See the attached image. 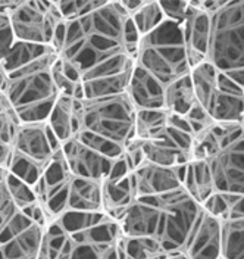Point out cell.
I'll return each mask as SVG.
<instances>
[{
	"instance_id": "obj_1",
	"label": "cell",
	"mask_w": 244,
	"mask_h": 259,
	"mask_svg": "<svg viewBox=\"0 0 244 259\" xmlns=\"http://www.w3.org/2000/svg\"><path fill=\"white\" fill-rule=\"evenodd\" d=\"M128 18L130 15L119 2L108 0L90 15L66 21L65 43L59 56L75 62L84 75L116 55L128 53L124 41V28Z\"/></svg>"
},
{
	"instance_id": "obj_2",
	"label": "cell",
	"mask_w": 244,
	"mask_h": 259,
	"mask_svg": "<svg viewBox=\"0 0 244 259\" xmlns=\"http://www.w3.org/2000/svg\"><path fill=\"white\" fill-rule=\"evenodd\" d=\"M58 53L49 50L28 65L9 72L5 95L21 122H44L59 97L52 77V66Z\"/></svg>"
},
{
	"instance_id": "obj_3",
	"label": "cell",
	"mask_w": 244,
	"mask_h": 259,
	"mask_svg": "<svg viewBox=\"0 0 244 259\" xmlns=\"http://www.w3.org/2000/svg\"><path fill=\"white\" fill-rule=\"evenodd\" d=\"M135 65L163 85L190 74L182 27L165 19L155 31L141 37Z\"/></svg>"
},
{
	"instance_id": "obj_4",
	"label": "cell",
	"mask_w": 244,
	"mask_h": 259,
	"mask_svg": "<svg viewBox=\"0 0 244 259\" xmlns=\"http://www.w3.org/2000/svg\"><path fill=\"white\" fill-rule=\"evenodd\" d=\"M208 61L219 72H244V0L225 2L212 15Z\"/></svg>"
},
{
	"instance_id": "obj_5",
	"label": "cell",
	"mask_w": 244,
	"mask_h": 259,
	"mask_svg": "<svg viewBox=\"0 0 244 259\" xmlns=\"http://www.w3.org/2000/svg\"><path fill=\"white\" fill-rule=\"evenodd\" d=\"M135 111L137 109L127 93L85 99L81 102L80 133L88 131L125 147L132 139H135Z\"/></svg>"
},
{
	"instance_id": "obj_6",
	"label": "cell",
	"mask_w": 244,
	"mask_h": 259,
	"mask_svg": "<svg viewBox=\"0 0 244 259\" xmlns=\"http://www.w3.org/2000/svg\"><path fill=\"white\" fill-rule=\"evenodd\" d=\"M152 197L161 209V220L155 237L165 252L184 250L203 210L202 205L182 187Z\"/></svg>"
},
{
	"instance_id": "obj_7",
	"label": "cell",
	"mask_w": 244,
	"mask_h": 259,
	"mask_svg": "<svg viewBox=\"0 0 244 259\" xmlns=\"http://www.w3.org/2000/svg\"><path fill=\"white\" fill-rule=\"evenodd\" d=\"M17 41L50 48L56 27L65 21L56 2L19 0L9 15Z\"/></svg>"
},
{
	"instance_id": "obj_8",
	"label": "cell",
	"mask_w": 244,
	"mask_h": 259,
	"mask_svg": "<svg viewBox=\"0 0 244 259\" xmlns=\"http://www.w3.org/2000/svg\"><path fill=\"white\" fill-rule=\"evenodd\" d=\"M215 192L244 196V136L209 159Z\"/></svg>"
},
{
	"instance_id": "obj_9",
	"label": "cell",
	"mask_w": 244,
	"mask_h": 259,
	"mask_svg": "<svg viewBox=\"0 0 244 259\" xmlns=\"http://www.w3.org/2000/svg\"><path fill=\"white\" fill-rule=\"evenodd\" d=\"M62 147L47 122H21L18 127L12 152L46 168L53 155Z\"/></svg>"
},
{
	"instance_id": "obj_10",
	"label": "cell",
	"mask_w": 244,
	"mask_h": 259,
	"mask_svg": "<svg viewBox=\"0 0 244 259\" xmlns=\"http://www.w3.org/2000/svg\"><path fill=\"white\" fill-rule=\"evenodd\" d=\"M181 27L185 41L187 59L191 69L208 61L212 35V14L203 11L197 2H190L185 21Z\"/></svg>"
},
{
	"instance_id": "obj_11",
	"label": "cell",
	"mask_w": 244,
	"mask_h": 259,
	"mask_svg": "<svg viewBox=\"0 0 244 259\" xmlns=\"http://www.w3.org/2000/svg\"><path fill=\"white\" fill-rule=\"evenodd\" d=\"M62 152L71 174L85 180L103 181L111 172L115 161L84 145L77 137L65 142L62 145Z\"/></svg>"
},
{
	"instance_id": "obj_12",
	"label": "cell",
	"mask_w": 244,
	"mask_h": 259,
	"mask_svg": "<svg viewBox=\"0 0 244 259\" xmlns=\"http://www.w3.org/2000/svg\"><path fill=\"white\" fill-rule=\"evenodd\" d=\"M161 220V209L152 196L138 197L115 220L122 237H155Z\"/></svg>"
},
{
	"instance_id": "obj_13",
	"label": "cell",
	"mask_w": 244,
	"mask_h": 259,
	"mask_svg": "<svg viewBox=\"0 0 244 259\" xmlns=\"http://www.w3.org/2000/svg\"><path fill=\"white\" fill-rule=\"evenodd\" d=\"M182 252L188 259H222V221L202 210Z\"/></svg>"
},
{
	"instance_id": "obj_14",
	"label": "cell",
	"mask_w": 244,
	"mask_h": 259,
	"mask_svg": "<svg viewBox=\"0 0 244 259\" xmlns=\"http://www.w3.org/2000/svg\"><path fill=\"white\" fill-rule=\"evenodd\" d=\"M132 183L137 199L169 193L182 187L178 166L165 168L150 162H144L132 171Z\"/></svg>"
},
{
	"instance_id": "obj_15",
	"label": "cell",
	"mask_w": 244,
	"mask_h": 259,
	"mask_svg": "<svg viewBox=\"0 0 244 259\" xmlns=\"http://www.w3.org/2000/svg\"><path fill=\"white\" fill-rule=\"evenodd\" d=\"M81 102L74 97L59 96L52 108L46 122L61 145L77 137L81 130Z\"/></svg>"
},
{
	"instance_id": "obj_16",
	"label": "cell",
	"mask_w": 244,
	"mask_h": 259,
	"mask_svg": "<svg viewBox=\"0 0 244 259\" xmlns=\"http://www.w3.org/2000/svg\"><path fill=\"white\" fill-rule=\"evenodd\" d=\"M127 95L135 109H162L165 85L134 64Z\"/></svg>"
},
{
	"instance_id": "obj_17",
	"label": "cell",
	"mask_w": 244,
	"mask_h": 259,
	"mask_svg": "<svg viewBox=\"0 0 244 259\" xmlns=\"http://www.w3.org/2000/svg\"><path fill=\"white\" fill-rule=\"evenodd\" d=\"M44 227L33 223L11 240L0 244V259H38Z\"/></svg>"
},
{
	"instance_id": "obj_18",
	"label": "cell",
	"mask_w": 244,
	"mask_h": 259,
	"mask_svg": "<svg viewBox=\"0 0 244 259\" xmlns=\"http://www.w3.org/2000/svg\"><path fill=\"white\" fill-rule=\"evenodd\" d=\"M100 212L103 210V187L102 181L74 177L69 183L68 209Z\"/></svg>"
},
{
	"instance_id": "obj_19",
	"label": "cell",
	"mask_w": 244,
	"mask_h": 259,
	"mask_svg": "<svg viewBox=\"0 0 244 259\" xmlns=\"http://www.w3.org/2000/svg\"><path fill=\"white\" fill-rule=\"evenodd\" d=\"M103 187V212L108 213L112 220H116L121 212L131 205L137 196L132 183V172L122 178L111 180L106 178L102 181Z\"/></svg>"
},
{
	"instance_id": "obj_20",
	"label": "cell",
	"mask_w": 244,
	"mask_h": 259,
	"mask_svg": "<svg viewBox=\"0 0 244 259\" xmlns=\"http://www.w3.org/2000/svg\"><path fill=\"white\" fill-rule=\"evenodd\" d=\"M197 103L190 74L165 85L163 109L168 113L185 116Z\"/></svg>"
},
{
	"instance_id": "obj_21",
	"label": "cell",
	"mask_w": 244,
	"mask_h": 259,
	"mask_svg": "<svg viewBox=\"0 0 244 259\" xmlns=\"http://www.w3.org/2000/svg\"><path fill=\"white\" fill-rule=\"evenodd\" d=\"M182 189L190 196H193L200 205L211 194L215 193L209 161H191L187 163Z\"/></svg>"
},
{
	"instance_id": "obj_22",
	"label": "cell",
	"mask_w": 244,
	"mask_h": 259,
	"mask_svg": "<svg viewBox=\"0 0 244 259\" xmlns=\"http://www.w3.org/2000/svg\"><path fill=\"white\" fill-rule=\"evenodd\" d=\"M143 150H144L146 162L165 166V168H174L182 163L191 162L190 155L178 149L168 139L166 134L158 140L143 142Z\"/></svg>"
},
{
	"instance_id": "obj_23",
	"label": "cell",
	"mask_w": 244,
	"mask_h": 259,
	"mask_svg": "<svg viewBox=\"0 0 244 259\" xmlns=\"http://www.w3.org/2000/svg\"><path fill=\"white\" fill-rule=\"evenodd\" d=\"M218 75L219 71L209 61H205L190 69V78L193 82L196 100L208 111L218 92Z\"/></svg>"
},
{
	"instance_id": "obj_24",
	"label": "cell",
	"mask_w": 244,
	"mask_h": 259,
	"mask_svg": "<svg viewBox=\"0 0 244 259\" xmlns=\"http://www.w3.org/2000/svg\"><path fill=\"white\" fill-rule=\"evenodd\" d=\"M209 113L215 122L240 124L244 119V93L218 90L212 100Z\"/></svg>"
},
{
	"instance_id": "obj_25",
	"label": "cell",
	"mask_w": 244,
	"mask_h": 259,
	"mask_svg": "<svg viewBox=\"0 0 244 259\" xmlns=\"http://www.w3.org/2000/svg\"><path fill=\"white\" fill-rule=\"evenodd\" d=\"M21 119L5 93H0V166L6 168Z\"/></svg>"
},
{
	"instance_id": "obj_26",
	"label": "cell",
	"mask_w": 244,
	"mask_h": 259,
	"mask_svg": "<svg viewBox=\"0 0 244 259\" xmlns=\"http://www.w3.org/2000/svg\"><path fill=\"white\" fill-rule=\"evenodd\" d=\"M168 112L165 109H137L135 111V139L147 142L158 140L166 134Z\"/></svg>"
},
{
	"instance_id": "obj_27",
	"label": "cell",
	"mask_w": 244,
	"mask_h": 259,
	"mask_svg": "<svg viewBox=\"0 0 244 259\" xmlns=\"http://www.w3.org/2000/svg\"><path fill=\"white\" fill-rule=\"evenodd\" d=\"M71 178H72V174L68 168V163H66L62 147H61L53 155L49 163L46 165L40 181L34 186L35 193L38 196V200H41L44 197V194H47L52 190L65 186L66 183H69Z\"/></svg>"
},
{
	"instance_id": "obj_28",
	"label": "cell",
	"mask_w": 244,
	"mask_h": 259,
	"mask_svg": "<svg viewBox=\"0 0 244 259\" xmlns=\"http://www.w3.org/2000/svg\"><path fill=\"white\" fill-rule=\"evenodd\" d=\"M121 259H158L165 253L156 237H122L119 239Z\"/></svg>"
},
{
	"instance_id": "obj_29",
	"label": "cell",
	"mask_w": 244,
	"mask_h": 259,
	"mask_svg": "<svg viewBox=\"0 0 244 259\" xmlns=\"http://www.w3.org/2000/svg\"><path fill=\"white\" fill-rule=\"evenodd\" d=\"M222 259H244V218L222 221Z\"/></svg>"
},
{
	"instance_id": "obj_30",
	"label": "cell",
	"mask_w": 244,
	"mask_h": 259,
	"mask_svg": "<svg viewBox=\"0 0 244 259\" xmlns=\"http://www.w3.org/2000/svg\"><path fill=\"white\" fill-rule=\"evenodd\" d=\"M49 50H53V49L47 46H37V45H30V43L15 41V45L11 48L8 55L2 59V65L5 66L8 72H14L35 61L37 58L43 56Z\"/></svg>"
},
{
	"instance_id": "obj_31",
	"label": "cell",
	"mask_w": 244,
	"mask_h": 259,
	"mask_svg": "<svg viewBox=\"0 0 244 259\" xmlns=\"http://www.w3.org/2000/svg\"><path fill=\"white\" fill-rule=\"evenodd\" d=\"M109 215L103 210L100 212H85V210H66L61 217L56 218L58 224L64 228L68 236L84 231L90 227L96 226L108 220Z\"/></svg>"
},
{
	"instance_id": "obj_32",
	"label": "cell",
	"mask_w": 244,
	"mask_h": 259,
	"mask_svg": "<svg viewBox=\"0 0 244 259\" xmlns=\"http://www.w3.org/2000/svg\"><path fill=\"white\" fill-rule=\"evenodd\" d=\"M140 34V37H146L150 32H153L163 21L162 8L159 5V0H146L143 5L130 16Z\"/></svg>"
},
{
	"instance_id": "obj_33",
	"label": "cell",
	"mask_w": 244,
	"mask_h": 259,
	"mask_svg": "<svg viewBox=\"0 0 244 259\" xmlns=\"http://www.w3.org/2000/svg\"><path fill=\"white\" fill-rule=\"evenodd\" d=\"M5 183H6L8 192L11 194L14 203L17 205V208L19 210L28 209V208H31V206L37 205L40 202L38 196L35 193V189L31 184L25 183L24 180L12 176L11 172H8L6 178H5Z\"/></svg>"
},
{
	"instance_id": "obj_34",
	"label": "cell",
	"mask_w": 244,
	"mask_h": 259,
	"mask_svg": "<svg viewBox=\"0 0 244 259\" xmlns=\"http://www.w3.org/2000/svg\"><path fill=\"white\" fill-rule=\"evenodd\" d=\"M6 169L12 176L24 180L25 183L31 184L34 187L40 181L41 176H43L44 166H41V165H38L35 162L21 156V155H18L15 152H12L11 158H9V162L6 165Z\"/></svg>"
},
{
	"instance_id": "obj_35",
	"label": "cell",
	"mask_w": 244,
	"mask_h": 259,
	"mask_svg": "<svg viewBox=\"0 0 244 259\" xmlns=\"http://www.w3.org/2000/svg\"><path fill=\"white\" fill-rule=\"evenodd\" d=\"M108 0H59L58 9L65 21L80 19L102 8Z\"/></svg>"
},
{
	"instance_id": "obj_36",
	"label": "cell",
	"mask_w": 244,
	"mask_h": 259,
	"mask_svg": "<svg viewBox=\"0 0 244 259\" xmlns=\"http://www.w3.org/2000/svg\"><path fill=\"white\" fill-rule=\"evenodd\" d=\"M78 140H81L84 145L90 146L91 149H94L96 152L111 158V159H116L119 158L122 153H124V146L114 143L108 139H103L100 136H96L93 133H88V131H81L78 136H77Z\"/></svg>"
},
{
	"instance_id": "obj_37",
	"label": "cell",
	"mask_w": 244,
	"mask_h": 259,
	"mask_svg": "<svg viewBox=\"0 0 244 259\" xmlns=\"http://www.w3.org/2000/svg\"><path fill=\"white\" fill-rule=\"evenodd\" d=\"M219 150V143L213 137L211 128L206 130L205 133L194 137L191 147V161H209Z\"/></svg>"
},
{
	"instance_id": "obj_38",
	"label": "cell",
	"mask_w": 244,
	"mask_h": 259,
	"mask_svg": "<svg viewBox=\"0 0 244 259\" xmlns=\"http://www.w3.org/2000/svg\"><path fill=\"white\" fill-rule=\"evenodd\" d=\"M185 118L190 122V127L193 131V136H199L202 133H205L206 130H209L215 124L213 118L211 116V113L208 109H205L202 105L196 103L194 106L190 109V112L185 115Z\"/></svg>"
},
{
	"instance_id": "obj_39",
	"label": "cell",
	"mask_w": 244,
	"mask_h": 259,
	"mask_svg": "<svg viewBox=\"0 0 244 259\" xmlns=\"http://www.w3.org/2000/svg\"><path fill=\"white\" fill-rule=\"evenodd\" d=\"M159 5L162 8L163 16L166 21L182 25L190 8L188 0H159Z\"/></svg>"
},
{
	"instance_id": "obj_40",
	"label": "cell",
	"mask_w": 244,
	"mask_h": 259,
	"mask_svg": "<svg viewBox=\"0 0 244 259\" xmlns=\"http://www.w3.org/2000/svg\"><path fill=\"white\" fill-rule=\"evenodd\" d=\"M8 174V172H6ZM6 178V177H5ZM5 178L0 180V233L5 227L11 223V220L17 215L19 209L17 208V205L14 203L11 194L8 192Z\"/></svg>"
},
{
	"instance_id": "obj_41",
	"label": "cell",
	"mask_w": 244,
	"mask_h": 259,
	"mask_svg": "<svg viewBox=\"0 0 244 259\" xmlns=\"http://www.w3.org/2000/svg\"><path fill=\"white\" fill-rule=\"evenodd\" d=\"M202 208L205 212H208L209 215L221 220V221H227L228 213H229V206H228L227 200L224 197V194L219 192H215L211 194L203 203Z\"/></svg>"
},
{
	"instance_id": "obj_42",
	"label": "cell",
	"mask_w": 244,
	"mask_h": 259,
	"mask_svg": "<svg viewBox=\"0 0 244 259\" xmlns=\"http://www.w3.org/2000/svg\"><path fill=\"white\" fill-rule=\"evenodd\" d=\"M15 35L11 25L9 16L0 15V62L8 55L11 48L15 45Z\"/></svg>"
},
{
	"instance_id": "obj_43",
	"label": "cell",
	"mask_w": 244,
	"mask_h": 259,
	"mask_svg": "<svg viewBox=\"0 0 244 259\" xmlns=\"http://www.w3.org/2000/svg\"><path fill=\"white\" fill-rule=\"evenodd\" d=\"M244 218V196L240 197V200L229 209L228 220H243ZM227 220V221H228Z\"/></svg>"
},
{
	"instance_id": "obj_44",
	"label": "cell",
	"mask_w": 244,
	"mask_h": 259,
	"mask_svg": "<svg viewBox=\"0 0 244 259\" xmlns=\"http://www.w3.org/2000/svg\"><path fill=\"white\" fill-rule=\"evenodd\" d=\"M8 82H9V72L5 69V66L0 62V93L6 92Z\"/></svg>"
},
{
	"instance_id": "obj_45",
	"label": "cell",
	"mask_w": 244,
	"mask_h": 259,
	"mask_svg": "<svg viewBox=\"0 0 244 259\" xmlns=\"http://www.w3.org/2000/svg\"><path fill=\"white\" fill-rule=\"evenodd\" d=\"M158 259H188V256L181 250V252H165Z\"/></svg>"
}]
</instances>
